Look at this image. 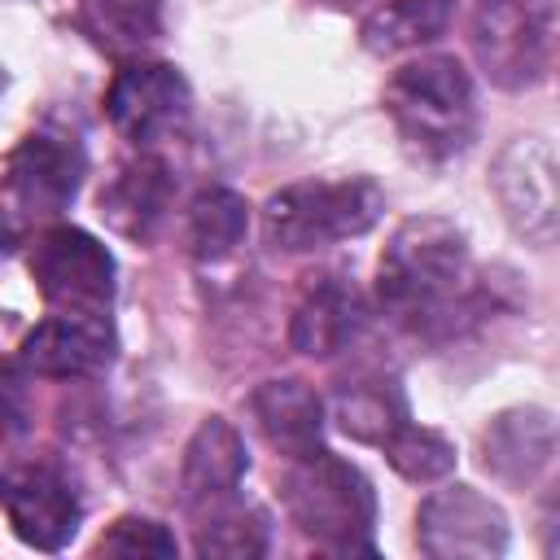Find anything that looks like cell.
<instances>
[{
    "label": "cell",
    "mask_w": 560,
    "mask_h": 560,
    "mask_svg": "<svg viewBox=\"0 0 560 560\" xmlns=\"http://www.w3.org/2000/svg\"><path fill=\"white\" fill-rule=\"evenodd\" d=\"M468 280V236L455 219L411 214L394 228L376 262V298L402 324L438 319Z\"/></svg>",
    "instance_id": "6da1fadb"
},
{
    "label": "cell",
    "mask_w": 560,
    "mask_h": 560,
    "mask_svg": "<svg viewBox=\"0 0 560 560\" xmlns=\"http://www.w3.org/2000/svg\"><path fill=\"white\" fill-rule=\"evenodd\" d=\"M385 114L394 118L407 149L429 162L464 153L477 136L472 79L455 57H416L398 66L385 83Z\"/></svg>",
    "instance_id": "7a4b0ae2"
},
{
    "label": "cell",
    "mask_w": 560,
    "mask_h": 560,
    "mask_svg": "<svg viewBox=\"0 0 560 560\" xmlns=\"http://www.w3.org/2000/svg\"><path fill=\"white\" fill-rule=\"evenodd\" d=\"M280 499L289 521L328 547L332 556H372V525H376V494L372 481L341 455L315 451L302 459H289L280 477Z\"/></svg>",
    "instance_id": "3957f363"
},
{
    "label": "cell",
    "mask_w": 560,
    "mask_h": 560,
    "mask_svg": "<svg viewBox=\"0 0 560 560\" xmlns=\"http://www.w3.org/2000/svg\"><path fill=\"white\" fill-rule=\"evenodd\" d=\"M385 210V192L368 175L346 179H302L267 197L262 236L284 254L324 249L350 236H363Z\"/></svg>",
    "instance_id": "277c9868"
},
{
    "label": "cell",
    "mask_w": 560,
    "mask_h": 560,
    "mask_svg": "<svg viewBox=\"0 0 560 560\" xmlns=\"http://www.w3.org/2000/svg\"><path fill=\"white\" fill-rule=\"evenodd\" d=\"M114 254L83 228H48L31 241V280L52 311L105 315L114 302Z\"/></svg>",
    "instance_id": "5b68a950"
},
{
    "label": "cell",
    "mask_w": 560,
    "mask_h": 560,
    "mask_svg": "<svg viewBox=\"0 0 560 560\" xmlns=\"http://www.w3.org/2000/svg\"><path fill=\"white\" fill-rule=\"evenodd\" d=\"M494 201L521 241L547 245L560 236V158L538 136H516L490 166Z\"/></svg>",
    "instance_id": "8992f818"
},
{
    "label": "cell",
    "mask_w": 560,
    "mask_h": 560,
    "mask_svg": "<svg viewBox=\"0 0 560 560\" xmlns=\"http://www.w3.org/2000/svg\"><path fill=\"white\" fill-rule=\"evenodd\" d=\"M188 109H192L188 79L171 61L131 57L114 70V79L105 88V114H109L114 131L140 149L179 131Z\"/></svg>",
    "instance_id": "52a82bcc"
},
{
    "label": "cell",
    "mask_w": 560,
    "mask_h": 560,
    "mask_svg": "<svg viewBox=\"0 0 560 560\" xmlns=\"http://www.w3.org/2000/svg\"><path fill=\"white\" fill-rule=\"evenodd\" d=\"M472 52L490 83L521 92L551 70L547 18L525 0H481L472 13Z\"/></svg>",
    "instance_id": "ba28073f"
},
{
    "label": "cell",
    "mask_w": 560,
    "mask_h": 560,
    "mask_svg": "<svg viewBox=\"0 0 560 560\" xmlns=\"http://www.w3.org/2000/svg\"><path fill=\"white\" fill-rule=\"evenodd\" d=\"M83 184V149L57 131H31L4 162L9 219H57Z\"/></svg>",
    "instance_id": "9c48e42d"
},
{
    "label": "cell",
    "mask_w": 560,
    "mask_h": 560,
    "mask_svg": "<svg viewBox=\"0 0 560 560\" xmlns=\"http://www.w3.org/2000/svg\"><path fill=\"white\" fill-rule=\"evenodd\" d=\"M416 542L433 560H494L508 551V516L472 486H442L416 512Z\"/></svg>",
    "instance_id": "30bf717a"
},
{
    "label": "cell",
    "mask_w": 560,
    "mask_h": 560,
    "mask_svg": "<svg viewBox=\"0 0 560 560\" xmlns=\"http://www.w3.org/2000/svg\"><path fill=\"white\" fill-rule=\"evenodd\" d=\"M4 516L26 547L61 551L79 529L83 503L57 464L31 459V464H13L4 472Z\"/></svg>",
    "instance_id": "8fae6325"
},
{
    "label": "cell",
    "mask_w": 560,
    "mask_h": 560,
    "mask_svg": "<svg viewBox=\"0 0 560 560\" xmlns=\"http://www.w3.org/2000/svg\"><path fill=\"white\" fill-rule=\"evenodd\" d=\"M114 359V328L105 315H79L57 311L44 324H35L18 346V368L48 381H83L109 368Z\"/></svg>",
    "instance_id": "7c38bea8"
},
{
    "label": "cell",
    "mask_w": 560,
    "mask_h": 560,
    "mask_svg": "<svg viewBox=\"0 0 560 560\" xmlns=\"http://www.w3.org/2000/svg\"><path fill=\"white\" fill-rule=\"evenodd\" d=\"M368 324V302L346 276H311L293 315H289V346L306 359L341 354Z\"/></svg>",
    "instance_id": "4fadbf2b"
},
{
    "label": "cell",
    "mask_w": 560,
    "mask_h": 560,
    "mask_svg": "<svg viewBox=\"0 0 560 560\" xmlns=\"http://www.w3.org/2000/svg\"><path fill=\"white\" fill-rule=\"evenodd\" d=\"M560 424L542 407H508L481 429V468L503 486H529L556 455Z\"/></svg>",
    "instance_id": "5bb4252c"
},
{
    "label": "cell",
    "mask_w": 560,
    "mask_h": 560,
    "mask_svg": "<svg viewBox=\"0 0 560 560\" xmlns=\"http://www.w3.org/2000/svg\"><path fill=\"white\" fill-rule=\"evenodd\" d=\"M249 459H245V442L241 433L223 420V416H206L188 446H184V464H179V490H184V503L192 512H214L223 503H232L241 477H245Z\"/></svg>",
    "instance_id": "9a60e30c"
},
{
    "label": "cell",
    "mask_w": 560,
    "mask_h": 560,
    "mask_svg": "<svg viewBox=\"0 0 560 560\" xmlns=\"http://www.w3.org/2000/svg\"><path fill=\"white\" fill-rule=\"evenodd\" d=\"M175 197V175L162 158L140 153L118 166V175L101 188V214L105 223L127 241H153V232L166 223Z\"/></svg>",
    "instance_id": "2e32d148"
},
{
    "label": "cell",
    "mask_w": 560,
    "mask_h": 560,
    "mask_svg": "<svg viewBox=\"0 0 560 560\" xmlns=\"http://www.w3.org/2000/svg\"><path fill=\"white\" fill-rule=\"evenodd\" d=\"M249 407H254L262 438L284 459H302V455L324 451V402L306 381H293V376L262 381L254 389Z\"/></svg>",
    "instance_id": "e0dca14e"
},
{
    "label": "cell",
    "mask_w": 560,
    "mask_h": 560,
    "mask_svg": "<svg viewBox=\"0 0 560 560\" xmlns=\"http://www.w3.org/2000/svg\"><path fill=\"white\" fill-rule=\"evenodd\" d=\"M332 420L354 442L385 446L411 420V411H407V398H402V389H398L394 376H354V381H341L337 385V394H332Z\"/></svg>",
    "instance_id": "ac0fdd59"
},
{
    "label": "cell",
    "mask_w": 560,
    "mask_h": 560,
    "mask_svg": "<svg viewBox=\"0 0 560 560\" xmlns=\"http://www.w3.org/2000/svg\"><path fill=\"white\" fill-rule=\"evenodd\" d=\"M83 35L105 52H140L162 39L166 0H79Z\"/></svg>",
    "instance_id": "d6986e66"
},
{
    "label": "cell",
    "mask_w": 560,
    "mask_h": 560,
    "mask_svg": "<svg viewBox=\"0 0 560 560\" xmlns=\"http://www.w3.org/2000/svg\"><path fill=\"white\" fill-rule=\"evenodd\" d=\"M451 18H455V0H389L363 18L359 39L368 52L389 57V52L433 44L451 26Z\"/></svg>",
    "instance_id": "ffe728a7"
},
{
    "label": "cell",
    "mask_w": 560,
    "mask_h": 560,
    "mask_svg": "<svg viewBox=\"0 0 560 560\" xmlns=\"http://www.w3.org/2000/svg\"><path fill=\"white\" fill-rule=\"evenodd\" d=\"M249 232V206L241 192L232 188H201L192 201H188V214H184V241H188V254L201 258V262H223L236 254V245L245 241Z\"/></svg>",
    "instance_id": "44dd1931"
},
{
    "label": "cell",
    "mask_w": 560,
    "mask_h": 560,
    "mask_svg": "<svg viewBox=\"0 0 560 560\" xmlns=\"http://www.w3.org/2000/svg\"><path fill=\"white\" fill-rule=\"evenodd\" d=\"M267 547H271L267 521L241 503H223L206 512V525L197 529V556H210V560H254V556H267Z\"/></svg>",
    "instance_id": "7402d4cb"
},
{
    "label": "cell",
    "mask_w": 560,
    "mask_h": 560,
    "mask_svg": "<svg viewBox=\"0 0 560 560\" xmlns=\"http://www.w3.org/2000/svg\"><path fill=\"white\" fill-rule=\"evenodd\" d=\"M385 459L394 464V472L398 477H407V481H442L451 468H455V446L438 433V429H420V424H402L385 446Z\"/></svg>",
    "instance_id": "603a6c76"
},
{
    "label": "cell",
    "mask_w": 560,
    "mask_h": 560,
    "mask_svg": "<svg viewBox=\"0 0 560 560\" xmlns=\"http://www.w3.org/2000/svg\"><path fill=\"white\" fill-rule=\"evenodd\" d=\"M96 556H127V560H175L179 556V542L166 525L149 521V516H118L101 542H96Z\"/></svg>",
    "instance_id": "cb8c5ba5"
},
{
    "label": "cell",
    "mask_w": 560,
    "mask_h": 560,
    "mask_svg": "<svg viewBox=\"0 0 560 560\" xmlns=\"http://www.w3.org/2000/svg\"><path fill=\"white\" fill-rule=\"evenodd\" d=\"M538 542H542V556H556V560H560V486H556V490L547 494V503H542Z\"/></svg>",
    "instance_id": "d4e9b609"
},
{
    "label": "cell",
    "mask_w": 560,
    "mask_h": 560,
    "mask_svg": "<svg viewBox=\"0 0 560 560\" xmlns=\"http://www.w3.org/2000/svg\"><path fill=\"white\" fill-rule=\"evenodd\" d=\"M319 4H354V0H319Z\"/></svg>",
    "instance_id": "484cf974"
}]
</instances>
